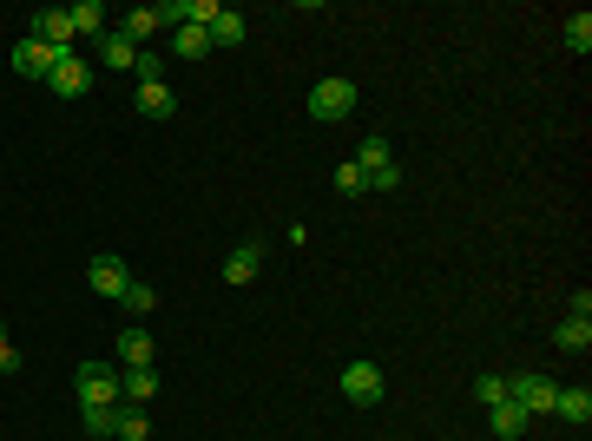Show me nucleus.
I'll return each instance as SVG.
<instances>
[{
    "mask_svg": "<svg viewBox=\"0 0 592 441\" xmlns=\"http://www.w3.org/2000/svg\"><path fill=\"white\" fill-rule=\"evenodd\" d=\"M356 79H343V73H336V79H316V86H310V119H323V126H336V119H349V112H356Z\"/></svg>",
    "mask_w": 592,
    "mask_h": 441,
    "instance_id": "nucleus-1",
    "label": "nucleus"
},
{
    "mask_svg": "<svg viewBox=\"0 0 592 441\" xmlns=\"http://www.w3.org/2000/svg\"><path fill=\"white\" fill-rule=\"evenodd\" d=\"M93 73H99V66L73 47V53H53L47 86H53V99H86V93H93Z\"/></svg>",
    "mask_w": 592,
    "mask_h": 441,
    "instance_id": "nucleus-2",
    "label": "nucleus"
},
{
    "mask_svg": "<svg viewBox=\"0 0 592 441\" xmlns=\"http://www.w3.org/2000/svg\"><path fill=\"white\" fill-rule=\"evenodd\" d=\"M553 395H560V382H553V376H533V369L507 376V402H520L527 415H553Z\"/></svg>",
    "mask_w": 592,
    "mask_h": 441,
    "instance_id": "nucleus-3",
    "label": "nucleus"
},
{
    "mask_svg": "<svg viewBox=\"0 0 592 441\" xmlns=\"http://www.w3.org/2000/svg\"><path fill=\"white\" fill-rule=\"evenodd\" d=\"M73 382H79V402H106V409L119 402V369L99 363V356H93V363H79Z\"/></svg>",
    "mask_w": 592,
    "mask_h": 441,
    "instance_id": "nucleus-4",
    "label": "nucleus"
},
{
    "mask_svg": "<svg viewBox=\"0 0 592 441\" xmlns=\"http://www.w3.org/2000/svg\"><path fill=\"white\" fill-rule=\"evenodd\" d=\"M86 284H93V290H99L106 303H119V297H125V284H132V270H125V257L99 251L93 264H86Z\"/></svg>",
    "mask_w": 592,
    "mask_h": 441,
    "instance_id": "nucleus-5",
    "label": "nucleus"
},
{
    "mask_svg": "<svg viewBox=\"0 0 592 441\" xmlns=\"http://www.w3.org/2000/svg\"><path fill=\"white\" fill-rule=\"evenodd\" d=\"M343 395L356 402V409H375V402L389 395V389H382V369H375V363H362V356H356V363L343 369Z\"/></svg>",
    "mask_w": 592,
    "mask_h": 441,
    "instance_id": "nucleus-6",
    "label": "nucleus"
},
{
    "mask_svg": "<svg viewBox=\"0 0 592 441\" xmlns=\"http://www.w3.org/2000/svg\"><path fill=\"white\" fill-rule=\"evenodd\" d=\"M27 33L40 40V47H53V53H73V20H66V7H40Z\"/></svg>",
    "mask_w": 592,
    "mask_h": 441,
    "instance_id": "nucleus-7",
    "label": "nucleus"
},
{
    "mask_svg": "<svg viewBox=\"0 0 592 441\" xmlns=\"http://www.w3.org/2000/svg\"><path fill=\"white\" fill-rule=\"evenodd\" d=\"M93 53H99V66H112V73H132V60H139V47H132V40H125L119 27H106L93 40Z\"/></svg>",
    "mask_w": 592,
    "mask_h": 441,
    "instance_id": "nucleus-8",
    "label": "nucleus"
},
{
    "mask_svg": "<svg viewBox=\"0 0 592 441\" xmlns=\"http://www.w3.org/2000/svg\"><path fill=\"white\" fill-rule=\"evenodd\" d=\"M119 402L152 409V402H158V369H119Z\"/></svg>",
    "mask_w": 592,
    "mask_h": 441,
    "instance_id": "nucleus-9",
    "label": "nucleus"
},
{
    "mask_svg": "<svg viewBox=\"0 0 592 441\" xmlns=\"http://www.w3.org/2000/svg\"><path fill=\"white\" fill-rule=\"evenodd\" d=\"M204 33H211V47H244V40H250V20L237 14V7H218Z\"/></svg>",
    "mask_w": 592,
    "mask_h": 441,
    "instance_id": "nucleus-10",
    "label": "nucleus"
},
{
    "mask_svg": "<svg viewBox=\"0 0 592 441\" xmlns=\"http://www.w3.org/2000/svg\"><path fill=\"white\" fill-rule=\"evenodd\" d=\"M152 330H139V323H132V330H119V363L125 369H152Z\"/></svg>",
    "mask_w": 592,
    "mask_h": 441,
    "instance_id": "nucleus-11",
    "label": "nucleus"
},
{
    "mask_svg": "<svg viewBox=\"0 0 592 441\" xmlns=\"http://www.w3.org/2000/svg\"><path fill=\"white\" fill-rule=\"evenodd\" d=\"M264 270V244H237L231 257H224V284H250Z\"/></svg>",
    "mask_w": 592,
    "mask_h": 441,
    "instance_id": "nucleus-12",
    "label": "nucleus"
},
{
    "mask_svg": "<svg viewBox=\"0 0 592 441\" xmlns=\"http://www.w3.org/2000/svg\"><path fill=\"white\" fill-rule=\"evenodd\" d=\"M14 73H27V79H47V73H53V47H40V40L27 33V40L14 47Z\"/></svg>",
    "mask_w": 592,
    "mask_h": 441,
    "instance_id": "nucleus-13",
    "label": "nucleus"
},
{
    "mask_svg": "<svg viewBox=\"0 0 592 441\" xmlns=\"http://www.w3.org/2000/svg\"><path fill=\"white\" fill-rule=\"evenodd\" d=\"M553 415H560V422H573V428H586V422H592V389H566V382H560Z\"/></svg>",
    "mask_w": 592,
    "mask_h": 441,
    "instance_id": "nucleus-14",
    "label": "nucleus"
},
{
    "mask_svg": "<svg viewBox=\"0 0 592 441\" xmlns=\"http://www.w3.org/2000/svg\"><path fill=\"white\" fill-rule=\"evenodd\" d=\"M66 20H73V40H99V33H106V7H99V0L66 7Z\"/></svg>",
    "mask_w": 592,
    "mask_h": 441,
    "instance_id": "nucleus-15",
    "label": "nucleus"
},
{
    "mask_svg": "<svg viewBox=\"0 0 592 441\" xmlns=\"http://www.w3.org/2000/svg\"><path fill=\"white\" fill-rule=\"evenodd\" d=\"M487 422H494V435H500V441H514V435H527L533 415L520 409V402H494V409H487Z\"/></svg>",
    "mask_w": 592,
    "mask_h": 441,
    "instance_id": "nucleus-16",
    "label": "nucleus"
},
{
    "mask_svg": "<svg viewBox=\"0 0 592 441\" xmlns=\"http://www.w3.org/2000/svg\"><path fill=\"white\" fill-rule=\"evenodd\" d=\"M553 343H560L566 356H586L592 349V316H566L560 330H553Z\"/></svg>",
    "mask_w": 592,
    "mask_h": 441,
    "instance_id": "nucleus-17",
    "label": "nucleus"
},
{
    "mask_svg": "<svg viewBox=\"0 0 592 441\" xmlns=\"http://www.w3.org/2000/svg\"><path fill=\"white\" fill-rule=\"evenodd\" d=\"M79 422H86V435H119V402H112V409H106V402H79Z\"/></svg>",
    "mask_w": 592,
    "mask_h": 441,
    "instance_id": "nucleus-18",
    "label": "nucleus"
},
{
    "mask_svg": "<svg viewBox=\"0 0 592 441\" xmlns=\"http://www.w3.org/2000/svg\"><path fill=\"white\" fill-rule=\"evenodd\" d=\"M139 112H145V119H172V112H178V93L165 86V79H158V86H139Z\"/></svg>",
    "mask_w": 592,
    "mask_h": 441,
    "instance_id": "nucleus-19",
    "label": "nucleus"
},
{
    "mask_svg": "<svg viewBox=\"0 0 592 441\" xmlns=\"http://www.w3.org/2000/svg\"><path fill=\"white\" fill-rule=\"evenodd\" d=\"M356 165H362V178H375V172H382V165H395L389 139H382V132H369V139L356 145Z\"/></svg>",
    "mask_w": 592,
    "mask_h": 441,
    "instance_id": "nucleus-20",
    "label": "nucleus"
},
{
    "mask_svg": "<svg viewBox=\"0 0 592 441\" xmlns=\"http://www.w3.org/2000/svg\"><path fill=\"white\" fill-rule=\"evenodd\" d=\"M119 33L132 40V47H145V40H152V33H165V27H158V14H152V7H132V14L119 20Z\"/></svg>",
    "mask_w": 592,
    "mask_h": 441,
    "instance_id": "nucleus-21",
    "label": "nucleus"
},
{
    "mask_svg": "<svg viewBox=\"0 0 592 441\" xmlns=\"http://www.w3.org/2000/svg\"><path fill=\"white\" fill-rule=\"evenodd\" d=\"M172 53H178V60H204V53H211V33H204V27H178L172 33Z\"/></svg>",
    "mask_w": 592,
    "mask_h": 441,
    "instance_id": "nucleus-22",
    "label": "nucleus"
},
{
    "mask_svg": "<svg viewBox=\"0 0 592 441\" xmlns=\"http://www.w3.org/2000/svg\"><path fill=\"white\" fill-rule=\"evenodd\" d=\"M119 441H152V422H145V409L119 402Z\"/></svg>",
    "mask_w": 592,
    "mask_h": 441,
    "instance_id": "nucleus-23",
    "label": "nucleus"
},
{
    "mask_svg": "<svg viewBox=\"0 0 592 441\" xmlns=\"http://www.w3.org/2000/svg\"><path fill=\"white\" fill-rule=\"evenodd\" d=\"M119 303H125L132 316H152V310H158V290H152V284H125V297H119Z\"/></svg>",
    "mask_w": 592,
    "mask_h": 441,
    "instance_id": "nucleus-24",
    "label": "nucleus"
},
{
    "mask_svg": "<svg viewBox=\"0 0 592 441\" xmlns=\"http://www.w3.org/2000/svg\"><path fill=\"white\" fill-rule=\"evenodd\" d=\"M566 53H592V14L566 20Z\"/></svg>",
    "mask_w": 592,
    "mask_h": 441,
    "instance_id": "nucleus-25",
    "label": "nucleus"
},
{
    "mask_svg": "<svg viewBox=\"0 0 592 441\" xmlns=\"http://www.w3.org/2000/svg\"><path fill=\"white\" fill-rule=\"evenodd\" d=\"M336 191H343V198L369 191V178H362V165H356V158H349V165H336Z\"/></svg>",
    "mask_w": 592,
    "mask_h": 441,
    "instance_id": "nucleus-26",
    "label": "nucleus"
},
{
    "mask_svg": "<svg viewBox=\"0 0 592 441\" xmlns=\"http://www.w3.org/2000/svg\"><path fill=\"white\" fill-rule=\"evenodd\" d=\"M474 402H481V409L507 402V376H481V382H474Z\"/></svg>",
    "mask_w": 592,
    "mask_h": 441,
    "instance_id": "nucleus-27",
    "label": "nucleus"
},
{
    "mask_svg": "<svg viewBox=\"0 0 592 441\" xmlns=\"http://www.w3.org/2000/svg\"><path fill=\"white\" fill-rule=\"evenodd\" d=\"M20 369V349H14V336H7V323H0V376H14Z\"/></svg>",
    "mask_w": 592,
    "mask_h": 441,
    "instance_id": "nucleus-28",
    "label": "nucleus"
},
{
    "mask_svg": "<svg viewBox=\"0 0 592 441\" xmlns=\"http://www.w3.org/2000/svg\"><path fill=\"white\" fill-rule=\"evenodd\" d=\"M395 185H402V165H382V172L369 178V191H395Z\"/></svg>",
    "mask_w": 592,
    "mask_h": 441,
    "instance_id": "nucleus-29",
    "label": "nucleus"
}]
</instances>
